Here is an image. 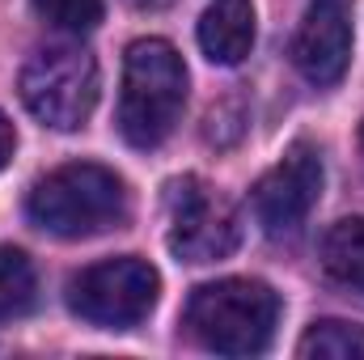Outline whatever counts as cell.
Wrapping results in <instances>:
<instances>
[{"label": "cell", "instance_id": "6da1fadb", "mask_svg": "<svg viewBox=\"0 0 364 360\" xmlns=\"http://www.w3.org/2000/svg\"><path fill=\"white\" fill-rule=\"evenodd\" d=\"M26 216L55 238H93L127 221V182L97 162H73L38 179L26 195Z\"/></svg>", "mask_w": 364, "mask_h": 360}, {"label": "cell", "instance_id": "7a4b0ae2", "mask_svg": "<svg viewBox=\"0 0 364 360\" xmlns=\"http://www.w3.org/2000/svg\"><path fill=\"white\" fill-rule=\"evenodd\" d=\"M186 106V64L166 38H136L123 60L119 132L132 149H157L170 140Z\"/></svg>", "mask_w": 364, "mask_h": 360}, {"label": "cell", "instance_id": "3957f363", "mask_svg": "<svg viewBox=\"0 0 364 360\" xmlns=\"http://www.w3.org/2000/svg\"><path fill=\"white\" fill-rule=\"evenodd\" d=\"M275 322H279V297L263 280L199 284L182 314L191 339L220 356H259L272 344Z\"/></svg>", "mask_w": 364, "mask_h": 360}, {"label": "cell", "instance_id": "277c9868", "mask_svg": "<svg viewBox=\"0 0 364 360\" xmlns=\"http://www.w3.org/2000/svg\"><path fill=\"white\" fill-rule=\"evenodd\" d=\"M21 102L43 127H85L97 106V60L73 43L34 51L21 68Z\"/></svg>", "mask_w": 364, "mask_h": 360}, {"label": "cell", "instance_id": "5b68a950", "mask_svg": "<svg viewBox=\"0 0 364 360\" xmlns=\"http://www.w3.org/2000/svg\"><path fill=\"white\" fill-rule=\"evenodd\" d=\"M157 292H161V275L153 271V263L123 255V259H106L77 271L68 280V309L93 327L132 331L149 318V309L157 305Z\"/></svg>", "mask_w": 364, "mask_h": 360}, {"label": "cell", "instance_id": "8992f818", "mask_svg": "<svg viewBox=\"0 0 364 360\" xmlns=\"http://www.w3.org/2000/svg\"><path fill=\"white\" fill-rule=\"evenodd\" d=\"M166 208H170V250L182 263H216L242 246L237 208L203 179L195 174L174 179L166 186Z\"/></svg>", "mask_w": 364, "mask_h": 360}, {"label": "cell", "instance_id": "52a82bcc", "mask_svg": "<svg viewBox=\"0 0 364 360\" xmlns=\"http://www.w3.org/2000/svg\"><path fill=\"white\" fill-rule=\"evenodd\" d=\"M322 195V153L314 144H292L263 179L255 182V216L272 238H288L305 225Z\"/></svg>", "mask_w": 364, "mask_h": 360}, {"label": "cell", "instance_id": "ba28073f", "mask_svg": "<svg viewBox=\"0 0 364 360\" xmlns=\"http://www.w3.org/2000/svg\"><path fill=\"white\" fill-rule=\"evenodd\" d=\"M352 60V0H309L292 38V64L314 85H339Z\"/></svg>", "mask_w": 364, "mask_h": 360}, {"label": "cell", "instance_id": "9c48e42d", "mask_svg": "<svg viewBox=\"0 0 364 360\" xmlns=\"http://www.w3.org/2000/svg\"><path fill=\"white\" fill-rule=\"evenodd\" d=\"M199 47L212 64H242L255 47V4L212 0L199 17Z\"/></svg>", "mask_w": 364, "mask_h": 360}, {"label": "cell", "instance_id": "30bf717a", "mask_svg": "<svg viewBox=\"0 0 364 360\" xmlns=\"http://www.w3.org/2000/svg\"><path fill=\"white\" fill-rule=\"evenodd\" d=\"M322 268L335 284L364 292V216H348L322 238Z\"/></svg>", "mask_w": 364, "mask_h": 360}, {"label": "cell", "instance_id": "8fae6325", "mask_svg": "<svg viewBox=\"0 0 364 360\" xmlns=\"http://www.w3.org/2000/svg\"><path fill=\"white\" fill-rule=\"evenodd\" d=\"M38 301V275L34 263L26 259V250L17 246H0V322L26 318Z\"/></svg>", "mask_w": 364, "mask_h": 360}, {"label": "cell", "instance_id": "7c38bea8", "mask_svg": "<svg viewBox=\"0 0 364 360\" xmlns=\"http://www.w3.org/2000/svg\"><path fill=\"white\" fill-rule=\"evenodd\" d=\"M301 356H322V360H356L364 356V327L343 322V318H322L305 331L296 344Z\"/></svg>", "mask_w": 364, "mask_h": 360}, {"label": "cell", "instance_id": "4fadbf2b", "mask_svg": "<svg viewBox=\"0 0 364 360\" xmlns=\"http://www.w3.org/2000/svg\"><path fill=\"white\" fill-rule=\"evenodd\" d=\"M30 4L47 26L68 34H90L102 21V0H30Z\"/></svg>", "mask_w": 364, "mask_h": 360}, {"label": "cell", "instance_id": "5bb4252c", "mask_svg": "<svg viewBox=\"0 0 364 360\" xmlns=\"http://www.w3.org/2000/svg\"><path fill=\"white\" fill-rule=\"evenodd\" d=\"M242 132H246V115H242V106H237V102H225V106L208 110V123H203L208 144L229 149V144H237V140H242Z\"/></svg>", "mask_w": 364, "mask_h": 360}, {"label": "cell", "instance_id": "9a60e30c", "mask_svg": "<svg viewBox=\"0 0 364 360\" xmlns=\"http://www.w3.org/2000/svg\"><path fill=\"white\" fill-rule=\"evenodd\" d=\"M13 149H17V136H13V123H9V119H4V110H0V170L9 166Z\"/></svg>", "mask_w": 364, "mask_h": 360}, {"label": "cell", "instance_id": "2e32d148", "mask_svg": "<svg viewBox=\"0 0 364 360\" xmlns=\"http://www.w3.org/2000/svg\"><path fill=\"white\" fill-rule=\"evenodd\" d=\"M140 9H161V4H170V0H136Z\"/></svg>", "mask_w": 364, "mask_h": 360}, {"label": "cell", "instance_id": "e0dca14e", "mask_svg": "<svg viewBox=\"0 0 364 360\" xmlns=\"http://www.w3.org/2000/svg\"><path fill=\"white\" fill-rule=\"evenodd\" d=\"M360 144H364V123H360Z\"/></svg>", "mask_w": 364, "mask_h": 360}]
</instances>
